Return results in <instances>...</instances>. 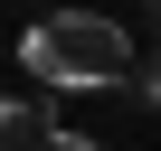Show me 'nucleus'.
Masks as SVG:
<instances>
[{"mask_svg":"<svg viewBox=\"0 0 161 151\" xmlns=\"http://www.w3.org/2000/svg\"><path fill=\"white\" fill-rule=\"evenodd\" d=\"M19 66L38 76L47 95H104V85H123L133 38H123L104 10H47V19L19 29Z\"/></svg>","mask_w":161,"mask_h":151,"instance_id":"obj_1","label":"nucleus"},{"mask_svg":"<svg viewBox=\"0 0 161 151\" xmlns=\"http://www.w3.org/2000/svg\"><path fill=\"white\" fill-rule=\"evenodd\" d=\"M38 132H47V113H38L29 95H0V151H29Z\"/></svg>","mask_w":161,"mask_h":151,"instance_id":"obj_2","label":"nucleus"},{"mask_svg":"<svg viewBox=\"0 0 161 151\" xmlns=\"http://www.w3.org/2000/svg\"><path fill=\"white\" fill-rule=\"evenodd\" d=\"M29 151H104V142H86V132H66V123H47V132H38Z\"/></svg>","mask_w":161,"mask_h":151,"instance_id":"obj_3","label":"nucleus"}]
</instances>
